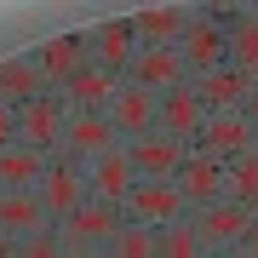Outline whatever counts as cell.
Wrapping results in <instances>:
<instances>
[{
    "instance_id": "cell-4",
    "label": "cell",
    "mask_w": 258,
    "mask_h": 258,
    "mask_svg": "<svg viewBox=\"0 0 258 258\" xmlns=\"http://www.w3.org/2000/svg\"><path fill=\"white\" fill-rule=\"evenodd\" d=\"M189 224L201 230L207 252H235V247H247V235L258 230V212L252 207H235V201H218V207L189 212Z\"/></svg>"
},
{
    "instance_id": "cell-23",
    "label": "cell",
    "mask_w": 258,
    "mask_h": 258,
    "mask_svg": "<svg viewBox=\"0 0 258 258\" xmlns=\"http://www.w3.org/2000/svg\"><path fill=\"white\" fill-rule=\"evenodd\" d=\"M224 189H230L235 207L258 212V149H247V155H235L230 166H224Z\"/></svg>"
},
{
    "instance_id": "cell-28",
    "label": "cell",
    "mask_w": 258,
    "mask_h": 258,
    "mask_svg": "<svg viewBox=\"0 0 258 258\" xmlns=\"http://www.w3.org/2000/svg\"><path fill=\"white\" fill-rule=\"evenodd\" d=\"M12 144H18V109L0 103V149H12Z\"/></svg>"
},
{
    "instance_id": "cell-2",
    "label": "cell",
    "mask_w": 258,
    "mask_h": 258,
    "mask_svg": "<svg viewBox=\"0 0 258 258\" xmlns=\"http://www.w3.org/2000/svg\"><path fill=\"white\" fill-rule=\"evenodd\" d=\"M120 218L144 224V230H166V224L189 218V207H184V195H178L172 178H155V184H138L126 201H120Z\"/></svg>"
},
{
    "instance_id": "cell-1",
    "label": "cell",
    "mask_w": 258,
    "mask_h": 258,
    "mask_svg": "<svg viewBox=\"0 0 258 258\" xmlns=\"http://www.w3.org/2000/svg\"><path fill=\"white\" fill-rule=\"evenodd\" d=\"M40 207H46V218L52 224H63V218H75L86 201H92V184H86V166L81 161H69V155H52L46 161V178H40Z\"/></svg>"
},
{
    "instance_id": "cell-27",
    "label": "cell",
    "mask_w": 258,
    "mask_h": 258,
    "mask_svg": "<svg viewBox=\"0 0 258 258\" xmlns=\"http://www.w3.org/2000/svg\"><path fill=\"white\" fill-rule=\"evenodd\" d=\"M18 258H69V247H63V235H57V230H40V235L18 241Z\"/></svg>"
},
{
    "instance_id": "cell-6",
    "label": "cell",
    "mask_w": 258,
    "mask_h": 258,
    "mask_svg": "<svg viewBox=\"0 0 258 258\" xmlns=\"http://www.w3.org/2000/svg\"><path fill=\"white\" fill-rule=\"evenodd\" d=\"M126 230V218H120V207L115 201H86L81 212H75V218H63L57 224V235H63V247L75 252V247H109V241Z\"/></svg>"
},
{
    "instance_id": "cell-18",
    "label": "cell",
    "mask_w": 258,
    "mask_h": 258,
    "mask_svg": "<svg viewBox=\"0 0 258 258\" xmlns=\"http://www.w3.org/2000/svg\"><path fill=\"white\" fill-rule=\"evenodd\" d=\"M86 184H92L98 201H126L132 189H138V172H132V155H126V144H115L109 155H98L92 166H86Z\"/></svg>"
},
{
    "instance_id": "cell-26",
    "label": "cell",
    "mask_w": 258,
    "mask_h": 258,
    "mask_svg": "<svg viewBox=\"0 0 258 258\" xmlns=\"http://www.w3.org/2000/svg\"><path fill=\"white\" fill-rule=\"evenodd\" d=\"M109 258H155V230H144V224H126V230L109 241Z\"/></svg>"
},
{
    "instance_id": "cell-13",
    "label": "cell",
    "mask_w": 258,
    "mask_h": 258,
    "mask_svg": "<svg viewBox=\"0 0 258 258\" xmlns=\"http://www.w3.org/2000/svg\"><path fill=\"white\" fill-rule=\"evenodd\" d=\"M155 109H161V98L126 81V86H120V98L109 103V126H115V138H120V144L149 138V132H155Z\"/></svg>"
},
{
    "instance_id": "cell-12",
    "label": "cell",
    "mask_w": 258,
    "mask_h": 258,
    "mask_svg": "<svg viewBox=\"0 0 258 258\" xmlns=\"http://www.w3.org/2000/svg\"><path fill=\"white\" fill-rule=\"evenodd\" d=\"M132 155V172H138V184H155V178H178V166L189 161V144L166 138V132H149V138L126 144Z\"/></svg>"
},
{
    "instance_id": "cell-16",
    "label": "cell",
    "mask_w": 258,
    "mask_h": 258,
    "mask_svg": "<svg viewBox=\"0 0 258 258\" xmlns=\"http://www.w3.org/2000/svg\"><path fill=\"white\" fill-rule=\"evenodd\" d=\"M195 149H201V155H212V161H224V166H230L235 155H247V149H258L252 126H247V109H241V115H207V126H201V138H195Z\"/></svg>"
},
{
    "instance_id": "cell-7",
    "label": "cell",
    "mask_w": 258,
    "mask_h": 258,
    "mask_svg": "<svg viewBox=\"0 0 258 258\" xmlns=\"http://www.w3.org/2000/svg\"><path fill=\"white\" fill-rule=\"evenodd\" d=\"M201 126H207V103H201V92H195V81L172 86V92H161L155 132H166V138H178V144H189V149H195Z\"/></svg>"
},
{
    "instance_id": "cell-33",
    "label": "cell",
    "mask_w": 258,
    "mask_h": 258,
    "mask_svg": "<svg viewBox=\"0 0 258 258\" xmlns=\"http://www.w3.org/2000/svg\"><path fill=\"white\" fill-rule=\"evenodd\" d=\"M207 258H241V247H235V252H207Z\"/></svg>"
},
{
    "instance_id": "cell-21",
    "label": "cell",
    "mask_w": 258,
    "mask_h": 258,
    "mask_svg": "<svg viewBox=\"0 0 258 258\" xmlns=\"http://www.w3.org/2000/svg\"><path fill=\"white\" fill-rule=\"evenodd\" d=\"M46 161H52V155H40V149H23V144L0 149V195L40 189V178H46Z\"/></svg>"
},
{
    "instance_id": "cell-10",
    "label": "cell",
    "mask_w": 258,
    "mask_h": 258,
    "mask_svg": "<svg viewBox=\"0 0 258 258\" xmlns=\"http://www.w3.org/2000/svg\"><path fill=\"white\" fill-rule=\"evenodd\" d=\"M172 184H178V195H184V207H189V212L230 201V189H224V161L201 155V149H189V161L178 166V178H172Z\"/></svg>"
},
{
    "instance_id": "cell-30",
    "label": "cell",
    "mask_w": 258,
    "mask_h": 258,
    "mask_svg": "<svg viewBox=\"0 0 258 258\" xmlns=\"http://www.w3.org/2000/svg\"><path fill=\"white\" fill-rule=\"evenodd\" d=\"M247 126H252V138H258V92H252V103H247Z\"/></svg>"
},
{
    "instance_id": "cell-11",
    "label": "cell",
    "mask_w": 258,
    "mask_h": 258,
    "mask_svg": "<svg viewBox=\"0 0 258 258\" xmlns=\"http://www.w3.org/2000/svg\"><path fill=\"white\" fill-rule=\"evenodd\" d=\"M92 63V52H86V35H52L46 46L35 52V69L40 81H46V92H63V86Z\"/></svg>"
},
{
    "instance_id": "cell-19",
    "label": "cell",
    "mask_w": 258,
    "mask_h": 258,
    "mask_svg": "<svg viewBox=\"0 0 258 258\" xmlns=\"http://www.w3.org/2000/svg\"><path fill=\"white\" fill-rule=\"evenodd\" d=\"M195 12L189 6H138L132 12V29H138V46H178L184 40Z\"/></svg>"
},
{
    "instance_id": "cell-15",
    "label": "cell",
    "mask_w": 258,
    "mask_h": 258,
    "mask_svg": "<svg viewBox=\"0 0 258 258\" xmlns=\"http://www.w3.org/2000/svg\"><path fill=\"white\" fill-rule=\"evenodd\" d=\"M115 144H120V138H115L109 115H69V126H63V144H57V155H69V161L92 166L98 155H109Z\"/></svg>"
},
{
    "instance_id": "cell-31",
    "label": "cell",
    "mask_w": 258,
    "mask_h": 258,
    "mask_svg": "<svg viewBox=\"0 0 258 258\" xmlns=\"http://www.w3.org/2000/svg\"><path fill=\"white\" fill-rule=\"evenodd\" d=\"M241 258H258V230L247 235V247H241Z\"/></svg>"
},
{
    "instance_id": "cell-25",
    "label": "cell",
    "mask_w": 258,
    "mask_h": 258,
    "mask_svg": "<svg viewBox=\"0 0 258 258\" xmlns=\"http://www.w3.org/2000/svg\"><path fill=\"white\" fill-rule=\"evenodd\" d=\"M224 35H230V63L247 69V75H258V18H252V12H241Z\"/></svg>"
},
{
    "instance_id": "cell-32",
    "label": "cell",
    "mask_w": 258,
    "mask_h": 258,
    "mask_svg": "<svg viewBox=\"0 0 258 258\" xmlns=\"http://www.w3.org/2000/svg\"><path fill=\"white\" fill-rule=\"evenodd\" d=\"M0 258H18V241H6V235H0Z\"/></svg>"
},
{
    "instance_id": "cell-17",
    "label": "cell",
    "mask_w": 258,
    "mask_h": 258,
    "mask_svg": "<svg viewBox=\"0 0 258 258\" xmlns=\"http://www.w3.org/2000/svg\"><path fill=\"white\" fill-rule=\"evenodd\" d=\"M86 52H92V63L126 75L132 57H138L144 46H138V29H132V18H109V23H98L92 35H86Z\"/></svg>"
},
{
    "instance_id": "cell-20",
    "label": "cell",
    "mask_w": 258,
    "mask_h": 258,
    "mask_svg": "<svg viewBox=\"0 0 258 258\" xmlns=\"http://www.w3.org/2000/svg\"><path fill=\"white\" fill-rule=\"evenodd\" d=\"M40 230H57V224L46 218V207H40L35 189L0 195V235H6V241H29V235H40Z\"/></svg>"
},
{
    "instance_id": "cell-9",
    "label": "cell",
    "mask_w": 258,
    "mask_h": 258,
    "mask_svg": "<svg viewBox=\"0 0 258 258\" xmlns=\"http://www.w3.org/2000/svg\"><path fill=\"white\" fill-rule=\"evenodd\" d=\"M195 92H201L207 115H241V109L252 103V92H258V75L235 69V63H224V69L201 75V81H195Z\"/></svg>"
},
{
    "instance_id": "cell-29",
    "label": "cell",
    "mask_w": 258,
    "mask_h": 258,
    "mask_svg": "<svg viewBox=\"0 0 258 258\" xmlns=\"http://www.w3.org/2000/svg\"><path fill=\"white\" fill-rule=\"evenodd\" d=\"M69 258H109V247H75Z\"/></svg>"
},
{
    "instance_id": "cell-8",
    "label": "cell",
    "mask_w": 258,
    "mask_h": 258,
    "mask_svg": "<svg viewBox=\"0 0 258 258\" xmlns=\"http://www.w3.org/2000/svg\"><path fill=\"white\" fill-rule=\"evenodd\" d=\"M120 86H126V75H115V69H103V63H86L57 98L69 103V115H109V103L120 98Z\"/></svg>"
},
{
    "instance_id": "cell-5",
    "label": "cell",
    "mask_w": 258,
    "mask_h": 258,
    "mask_svg": "<svg viewBox=\"0 0 258 258\" xmlns=\"http://www.w3.org/2000/svg\"><path fill=\"white\" fill-rule=\"evenodd\" d=\"M63 126H69V103L57 92H40L35 103L18 109V144L23 149H40V155H57L63 144Z\"/></svg>"
},
{
    "instance_id": "cell-14",
    "label": "cell",
    "mask_w": 258,
    "mask_h": 258,
    "mask_svg": "<svg viewBox=\"0 0 258 258\" xmlns=\"http://www.w3.org/2000/svg\"><path fill=\"white\" fill-rule=\"evenodd\" d=\"M126 81L161 98V92H172V86H184V81H189V69H184V57H178V46H144L138 57H132Z\"/></svg>"
},
{
    "instance_id": "cell-3",
    "label": "cell",
    "mask_w": 258,
    "mask_h": 258,
    "mask_svg": "<svg viewBox=\"0 0 258 258\" xmlns=\"http://www.w3.org/2000/svg\"><path fill=\"white\" fill-rule=\"evenodd\" d=\"M178 57H184L189 81H201V75L224 69V63H230V35H224V23L207 18V12H195L189 29H184V40H178Z\"/></svg>"
},
{
    "instance_id": "cell-22",
    "label": "cell",
    "mask_w": 258,
    "mask_h": 258,
    "mask_svg": "<svg viewBox=\"0 0 258 258\" xmlns=\"http://www.w3.org/2000/svg\"><path fill=\"white\" fill-rule=\"evenodd\" d=\"M40 92H46V81H40L35 57H6V63H0V103L23 109V103H35Z\"/></svg>"
},
{
    "instance_id": "cell-24",
    "label": "cell",
    "mask_w": 258,
    "mask_h": 258,
    "mask_svg": "<svg viewBox=\"0 0 258 258\" xmlns=\"http://www.w3.org/2000/svg\"><path fill=\"white\" fill-rule=\"evenodd\" d=\"M155 258H207V241L189 218H178L166 230H155Z\"/></svg>"
}]
</instances>
